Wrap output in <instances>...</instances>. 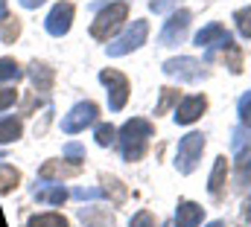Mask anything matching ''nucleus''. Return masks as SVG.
I'll return each mask as SVG.
<instances>
[{
    "label": "nucleus",
    "instance_id": "obj_19",
    "mask_svg": "<svg viewBox=\"0 0 251 227\" xmlns=\"http://www.w3.org/2000/svg\"><path fill=\"white\" fill-rule=\"evenodd\" d=\"M21 131H24L21 119H15V116L0 119V143H12V140H18V137H21Z\"/></svg>",
    "mask_w": 251,
    "mask_h": 227
},
{
    "label": "nucleus",
    "instance_id": "obj_37",
    "mask_svg": "<svg viewBox=\"0 0 251 227\" xmlns=\"http://www.w3.org/2000/svg\"><path fill=\"white\" fill-rule=\"evenodd\" d=\"M243 219H246V222H251V198L243 204Z\"/></svg>",
    "mask_w": 251,
    "mask_h": 227
},
{
    "label": "nucleus",
    "instance_id": "obj_30",
    "mask_svg": "<svg viewBox=\"0 0 251 227\" xmlns=\"http://www.w3.org/2000/svg\"><path fill=\"white\" fill-rule=\"evenodd\" d=\"M64 158H67V160H73V163L79 166V163L85 160V149H82L79 143H67V146H64Z\"/></svg>",
    "mask_w": 251,
    "mask_h": 227
},
{
    "label": "nucleus",
    "instance_id": "obj_24",
    "mask_svg": "<svg viewBox=\"0 0 251 227\" xmlns=\"http://www.w3.org/2000/svg\"><path fill=\"white\" fill-rule=\"evenodd\" d=\"M231 146H234L237 152H246V146H251V128L249 125H237V128L231 131Z\"/></svg>",
    "mask_w": 251,
    "mask_h": 227
},
{
    "label": "nucleus",
    "instance_id": "obj_36",
    "mask_svg": "<svg viewBox=\"0 0 251 227\" xmlns=\"http://www.w3.org/2000/svg\"><path fill=\"white\" fill-rule=\"evenodd\" d=\"M18 3H21V6H26V9H38L44 0H18Z\"/></svg>",
    "mask_w": 251,
    "mask_h": 227
},
{
    "label": "nucleus",
    "instance_id": "obj_25",
    "mask_svg": "<svg viewBox=\"0 0 251 227\" xmlns=\"http://www.w3.org/2000/svg\"><path fill=\"white\" fill-rule=\"evenodd\" d=\"M24 73H21V67H18V61L15 58H0V82H18Z\"/></svg>",
    "mask_w": 251,
    "mask_h": 227
},
{
    "label": "nucleus",
    "instance_id": "obj_16",
    "mask_svg": "<svg viewBox=\"0 0 251 227\" xmlns=\"http://www.w3.org/2000/svg\"><path fill=\"white\" fill-rule=\"evenodd\" d=\"M35 201H41V204H64L67 201V189H64L62 183H56V186H38L35 189Z\"/></svg>",
    "mask_w": 251,
    "mask_h": 227
},
{
    "label": "nucleus",
    "instance_id": "obj_18",
    "mask_svg": "<svg viewBox=\"0 0 251 227\" xmlns=\"http://www.w3.org/2000/svg\"><path fill=\"white\" fill-rule=\"evenodd\" d=\"M18 35H21V21H18L15 15H9V12H3V15H0V38H3L6 44H12Z\"/></svg>",
    "mask_w": 251,
    "mask_h": 227
},
{
    "label": "nucleus",
    "instance_id": "obj_39",
    "mask_svg": "<svg viewBox=\"0 0 251 227\" xmlns=\"http://www.w3.org/2000/svg\"><path fill=\"white\" fill-rule=\"evenodd\" d=\"M3 6H6V0H0V15H3V12H6V9H3Z\"/></svg>",
    "mask_w": 251,
    "mask_h": 227
},
{
    "label": "nucleus",
    "instance_id": "obj_35",
    "mask_svg": "<svg viewBox=\"0 0 251 227\" xmlns=\"http://www.w3.org/2000/svg\"><path fill=\"white\" fill-rule=\"evenodd\" d=\"M173 6V0H152V12H167Z\"/></svg>",
    "mask_w": 251,
    "mask_h": 227
},
{
    "label": "nucleus",
    "instance_id": "obj_22",
    "mask_svg": "<svg viewBox=\"0 0 251 227\" xmlns=\"http://www.w3.org/2000/svg\"><path fill=\"white\" fill-rule=\"evenodd\" d=\"M26 227H67V219L59 213H41V216H32Z\"/></svg>",
    "mask_w": 251,
    "mask_h": 227
},
{
    "label": "nucleus",
    "instance_id": "obj_5",
    "mask_svg": "<svg viewBox=\"0 0 251 227\" xmlns=\"http://www.w3.org/2000/svg\"><path fill=\"white\" fill-rule=\"evenodd\" d=\"M100 79L108 88V105H111V111H120L126 105V99H128V79L120 70H102Z\"/></svg>",
    "mask_w": 251,
    "mask_h": 227
},
{
    "label": "nucleus",
    "instance_id": "obj_13",
    "mask_svg": "<svg viewBox=\"0 0 251 227\" xmlns=\"http://www.w3.org/2000/svg\"><path fill=\"white\" fill-rule=\"evenodd\" d=\"M38 175H41V181H64V178H76L79 166H67L64 160H47Z\"/></svg>",
    "mask_w": 251,
    "mask_h": 227
},
{
    "label": "nucleus",
    "instance_id": "obj_28",
    "mask_svg": "<svg viewBox=\"0 0 251 227\" xmlns=\"http://www.w3.org/2000/svg\"><path fill=\"white\" fill-rule=\"evenodd\" d=\"M178 99V91L176 88H164V93H161V102H158V108H155V114H167L170 111V105Z\"/></svg>",
    "mask_w": 251,
    "mask_h": 227
},
{
    "label": "nucleus",
    "instance_id": "obj_1",
    "mask_svg": "<svg viewBox=\"0 0 251 227\" xmlns=\"http://www.w3.org/2000/svg\"><path fill=\"white\" fill-rule=\"evenodd\" d=\"M152 122L143 119V116H134L128 119L123 128H120V149H123V158L131 160H140L146 155V146H149V137H152Z\"/></svg>",
    "mask_w": 251,
    "mask_h": 227
},
{
    "label": "nucleus",
    "instance_id": "obj_34",
    "mask_svg": "<svg viewBox=\"0 0 251 227\" xmlns=\"http://www.w3.org/2000/svg\"><path fill=\"white\" fill-rule=\"evenodd\" d=\"M15 99H18V91H12V88H0V111H6Z\"/></svg>",
    "mask_w": 251,
    "mask_h": 227
},
{
    "label": "nucleus",
    "instance_id": "obj_20",
    "mask_svg": "<svg viewBox=\"0 0 251 227\" xmlns=\"http://www.w3.org/2000/svg\"><path fill=\"white\" fill-rule=\"evenodd\" d=\"M102 183H105V186H102V192H105V195H111V201H114V204H123L126 198H128V189H126L117 178H108V175H105V178H102Z\"/></svg>",
    "mask_w": 251,
    "mask_h": 227
},
{
    "label": "nucleus",
    "instance_id": "obj_27",
    "mask_svg": "<svg viewBox=\"0 0 251 227\" xmlns=\"http://www.w3.org/2000/svg\"><path fill=\"white\" fill-rule=\"evenodd\" d=\"M234 21H237V29H240L246 38H251V6H249V9L234 12Z\"/></svg>",
    "mask_w": 251,
    "mask_h": 227
},
{
    "label": "nucleus",
    "instance_id": "obj_33",
    "mask_svg": "<svg viewBox=\"0 0 251 227\" xmlns=\"http://www.w3.org/2000/svg\"><path fill=\"white\" fill-rule=\"evenodd\" d=\"M73 195H76V198H82V201H97V198H102V189H94V186H88V189H85V186H82V189H76Z\"/></svg>",
    "mask_w": 251,
    "mask_h": 227
},
{
    "label": "nucleus",
    "instance_id": "obj_14",
    "mask_svg": "<svg viewBox=\"0 0 251 227\" xmlns=\"http://www.w3.org/2000/svg\"><path fill=\"white\" fill-rule=\"evenodd\" d=\"M79 219L85 227H114V216H108V210L102 207H82Z\"/></svg>",
    "mask_w": 251,
    "mask_h": 227
},
{
    "label": "nucleus",
    "instance_id": "obj_23",
    "mask_svg": "<svg viewBox=\"0 0 251 227\" xmlns=\"http://www.w3.org/2000/svg\"><path fill=\"white\" fill-rule=\"evenodd\" d=\"M222 58L228 61V67H231V73H240L243 70V50L231 41V44H225V53H222Z\"/></svg>",
    "mask_w": 251,
    "mask_h": 227
},
{
    "label": "nucleus",
    "instance_id": "obj_11",
    "mask_svg": "<svg viewBox=\"0 0 251 227\" xmlns=\"http://www.w3.org/2000/svg\"><path fill=\"white\" fill-rule=\"evenodd\" d=\"M231 41H234V38H231V32H228L222 23H207V26L196 35V44H199V47H213V44H222V47H225V44H231Z\"/></svg>",
    "mask_w": 251,
    "mask_h": 227
},
{
    "label": "nucleus",
    "instance_id": "obj_12",
    "mask_svg": "<svg viewBox=\"0 0 251 227\" xmlns=\"http://www.w3.org/2000/svg\"><path fill=\"white\" fill-rule=\"evenodd\" d=\"M204 219V207L193 204V201H178V210H176V225L178 227H196L201 225Z\"/></svg>",
    "mask_w": 251,
    "mask_h": 227
},
{
    "label": "nucleus",
    "instance_id": "obj_31",
    "mask_svg": "<svg viewBox=\"0 0 251 227\" xmlns=\"http://www.w3.org/2000/svg\"><path fill=\"white\" fill-rule=\"evenodd\" d=\"M131 227H158V222H155V216H152L149 210H140V213L131 219Z\"/></svg>",
    "mask_w": 251,
    "mask_h": 227
},
{
    "label": "nucleus",
    "instance_id": "obj_3",
    "mask_svg": "<svg viewBox=\"0 0 251 227\" xmlns=\"http://www.w3.org/2000/svg\"><path fill=\"white\" fill-rule=\"evenodd\" d=\"M201 152H204V137L201 134H187L181 143H178V160H176V166L181 175H190V172L199 166V160H201Z\"/></svg>",
    "mask_w": 251,
    "mask_h": 227
},
{
    "label": "nucleus",
    "instance_id": "obj_15",
    "mask_svg": "<svg viewBox=\"0 0 251 227\" xmlns=\"http://www.w3.org/2000/svg\"><path fill=\"white\" fill-rule=\"evenodd\" d=\"M225 178H228V160H225V158H216L213 172H210V183H207V189H210V195H213V198H222Z\"/></svg>",
    "mask_w": 251,
    "mask_h": 227
},
{
    "label": "nucleus",
    "instance_id": "obj_21",
    "mask_svg": "<svg viewBox=\"0 0 251 227\" xmlns=\"http://www.w3.org/2000/svg\"><path fill=\"white\" fill-rule=\"evenodd\" d=\"M21 183V172L9 163H0V192H12Z\"/></svg>",
    "mask_w": 251,
    "mask_h": 227
},
{
    "label": "nucleus",
    "instance_id": "obj_8",
    "mask_svg": "<svg viewBox=\"0 0 251 227\" xmlns=\"http://www.w3.org/2000/svg\"><path fill=\"white\" fill-rule=\"evenodd\" d=\"M190 21H193V15H190V9H178L170 21H167V26H164V32H161V44H181L184 41V35H187V26Z\"/></svg>",
    "mask_w": 251,
    "mask_h": 227
},
{
    "label": "nucleus",
    "instance_id": "obj_38",
    "mask_svg": "<svg viewBox=\"0 0 251 227\" xmlns=\"http://www.w3.org/2000/svg\"><path fill=\"white\" fill-rule=\"evenodd\" d=\"M207 227H225V222H210Z\"/></svg>",
    "mask_w": 251,
    "mask_h": 227
},
{
    "label": "nucleus",
    "instance_id": "obj_2",
    "mask_svg": "<svg viewBox=\"0 0 251 227\" xmlns=\"http://www.w3.org/2000/svg\"><path fill=\"white\" fill-rule=\"evenodd\" d=\"M126 18H128V3H111V6L102 9V12L97 15V21L91 23V35H94L97 41H108V38L123 26Z\"/></svg>",
    "mask_w": 251,
    "mask_h": 227
},
{
    "label": "nucleus",
    "instance_id": "obj_17",
    "mask_svg": "<svg viewBox=\"0 0 251 227\" xmlns=\"http://www.w3.org/2000/svg\"><path fill=\"white\" fill-rule=\"evenodd\" d=\"M29 79L35 82V88H38L41 93H47V91L53 88V79H56V76H53V70H50L47 64H32V67H29Z\"/></svg>",
    "mask_w": 251,
    "mask_h": 227
},
{
    "label": "nucleus",
    "instance_id": "obj_26",
    "mask_svg": "<svg viewBox=\"0 0 251 227\" xmlns=\"http://www.w3.org/2000/svg\"><path fill=\"white\" fill-rule=\"evenodd\" d=\"M237 181H251V146H249V152H240V160H237Z\"/></svg>",
    "mask_w": 251,
    "mask_h": 227
},
{
    "label": "nucleus",
    "instance_id": "obj_4",
    "mask_svg": "<svg viewBox=\"0 0 251 227\" xmlns=\"http://www.w3.org/2000/svg\"><path fill=\"white\" fill-rule=\"evenodd\" d=\"M146 35H149V23L146 21H134L126 35H120L114 44H108V56L120 58L126 53H131V50H137V47H143L146 44Z\"/></svg>",
    "mask_w": 251,
    "mask_h": 227
},
{
    "label": "nucleus",
    "instance_id": "obj_7",
    "mask_svg": "<svg viewBox=\"0 0 251 227\" xmlns=\"http://www.w3.org/2000/svg\"><path fill=\"white\" fill-rule=\"evenodd\" d=\"M164 73L167 76H176L178 82H199L204 76V67H201V61L184 56V58H170L164 64Z\"/></svg>",
    "mask_w": 251,
    "mask_h": 227
},
{
    "label": "nucleus",
    "instance_id": "obj_6",
    "mask_svg": "<svg viewBox=\"0 0 251 227\" xmlns=\"http://www.w3.org/2000/svg\"><path fill=\"white\" fill-rule=\"evenodd\" d=\"M97 114H100V108H97L94 102H79V105H73V111L62 119V131L64 134L85 131V125H91V122L97 119Z\"/></svg>",
    "mask_w": 251,
    "mask_h": 227
},
{
    "label": "nucleus",
    "instance_id": "obj_10",
    "mask_svg": "<svg viewBox=\"0 0 251 227\" xmlns=\"http://www.w3.org/2000/svg\"><path fill=\"white\" fill-rule=\"evenodd\" d=\"M204 111H207V96H187V99L178 105V111H176V122L190 125V122H196Z\"/></svg>",
    "mask_w": 251,
    "mask_h": 227
},
{
    "label": "nucleus",
    "instance_id": "obj_29",
    "mask_svg": "<svg viewBox=\"0 0 251 227\" xmlns=\"http://www.w3.org/2000/svg\"><path fill=\"white\" fill-rule=\"evenodd\" d=\"M114 140H117L114 125H100V128H97V143H100V146H111Z\"/></svg>",
    "mask_w": 251,
    "mask_h": 227
},
{
    "label": "nucleus",
    "instance_id": "obj_9",
    "mask_svg": "<svg viewBox=\"0 0 251 227\" xmlns=\"http://www.w3.org/2000/svg\"><path fill=\"white\" fill-rule=\"evenodd\" d=\"M70 21H73V3H56L53 9H50V15H47V32L53 35V38H62L67 35V29H70Z\"/></svg>",
    "mask_w": 251,
    "mask_h": 227
},
{
    "label": "nucleus",
    "instance_id": "obj_32",
    "mask_svg": "<svg viewBox=\"0 0 251 227\" xmlns=\"http://www.w3.org/2000/svg\"><path fill=\"white\" fill-rule=\"evenodd\" d=\"M240 116H243V125H249L251 128V91L240 99Z\"/></svg>",
    "mask_w": 251,
    "mask_h": 227
}]
</instances>
